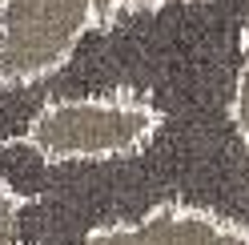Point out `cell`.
Returning a JSON list of instances; mask_svg holds the SVG:
<instances>
[{
	"mask_svg": "<svg viewBox=\"0 0 249 245\" xmlns=\"http://www.w3.org/2000/svg\"><path fill=\"white\" fill-rule=\"evenodd\" d=\"M153 129L157 113L145 101L117 97H53L28 125V145L44 161H101L137 153Z\"/></svg>",
	"mask_w": 249,
	"mask_h": 245,
	"instance_id": "cell-1",
	"label": "cell"
},
{
	"mask_svg": "<svg viewBox=\"0 0 249 245\" xmlns=\"http://www.w3.org/2000/svg\"><path fill=\"white\" fill-rule=\"evenodd\" d=\"M0 72L4 85H28L56 72L69 60L76 36L97 17H113L117 8L133 4H157V0H0Z\"/></svg>",
	"mask_w": 249,
	"mask_h": 245,
	"instance_id": "cell-2",
	"label": "cell"
}]
</instances>
